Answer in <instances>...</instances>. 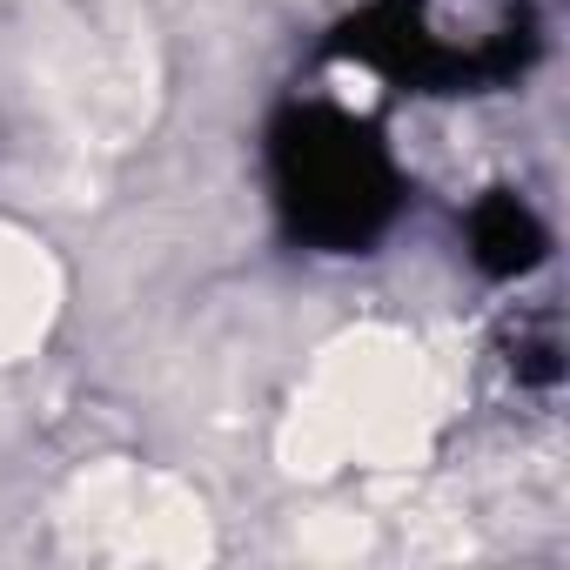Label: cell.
Wrapping results in <instances>:
<instances>
[{
	"label": "cell",
	"mask_w": 570,
	"mask_h": 570,
	"mask_svg": "<svg viewBox=\"0 0 570 570\" xmlns=\"http://www.w3.org/2000/svg\"><path fill=\"white\" fill-rule=\"evenodd\" d=\"M268 188L296 242L323 255H363L403 208L390 141L330 101L289 108L268 128Z\"/></svg>",
	"instance_id": "1"
},
{
	"label": "cell",
	"mask_w": 570,
	"mask_h": 570,
	"mask_svg": "<svg viewBox=\"0 0 570 570\" xmlns=\"http://www.w3.org/2000/svg\"><path fill=\"white\" fill-rule=\"evenodd\" d=\"M537 41V0H376L350 48L423 95H483L523 75Z\"/></svg>",
	"instance_id": "2"
},
{
	"label": "cell",
	"mask_w": 570,
	"mask_h": 570,
	"mask_svg": "<svg viewBox=\"0 0 570 570\" xmlns=\"http://www.w3.org/2000/svg\"><path fill=\"white\" fill-rule=\"evenodd\" d=\"M543 248H550V235H543V222L530 215L523 195L497 188V195H483V202L470 208V255H476L490 275H523V268L543 262Z\"/></svg>",
	"instance_id": "3"
}]
</instances>
